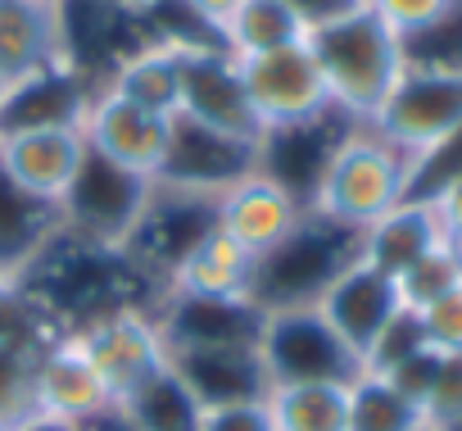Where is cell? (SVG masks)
Wrapping results in <instances>:
<instances>
[{
  "label": "cell",
  "instance_id": "cell-20",
  "mask_svg": "<svg viewBox=\"0 0 462 431\" xmlns=\"http://www.w3.org/2000/svg\"><path fill=\"white\" fill-rule=\"evenodd\" d=\"M114 413L127 422V431H199L204 422L199 395L186 386V377L172 363L154 368L136 390H127Z\"/></svg>",
  "mask_w": 462,
  "mask_h": 431
},
{
  "label": "cell",
  "instance_id": "cell-6",
  "mask_svg": "<svg viewBox=\"0 0 462 431\" xmlns=\"http://www.w3.org/2000/svg\"><path fill=\"white\" fill-rule=\"evenodd\" d=\"M91 159L82 118L0 123V173L42 204H64Z\"/></svg>",
  "mask_w": 462,
  "mask_h": 431
},
{
  "label": "cell",
  "instance_id": "cell-26",
  "mask_svg": "<svg viewBox=\"0 0 462 431\" xmlns=\"http://www.w3.org/2000/svg\"><path fill=\"white\" fill-rule=\"evenodd\" d=\"M462 0H363V10H372L403 46L426 37L430 28H439Z\"/></svg>",
  "mask_w": 462,
  "mask_h": 431
},
{
  "label": "cell",
  "instance_id": "cell-9",
  "mask_svg": "<svg viewBox=\"0 0 462 431\" xmlns=\"http://www.w3.org/2000/svg\"><path fill=\"white\" fill-rule=\"evenodd\" d=\"M82 132L96 159L114 164L118 173L136 177V182H159L163 164H168V145H172V118L141 109L114 91H96L87 96L82 109Z\"/></svg>",
  "mask_w": 462,
  "mask_h": 431
},
{
  "label": "cell",
  "instance_id": "cell-14",
  "mask_svg": "<svg viewBox=\"0 0 462 431\" xmlns=\"http://www.w3.org/2000/svg\"><path fill=\"white\" fill-rule=\"evenodd\" d=\"M32 413H51V417H69V422H96L114 413V395L105 386V377L96 372V363L87 359V350L78 345L73 332H60L32 372Z\"/></svg>",
  "mask_w": 462,
  "mask_h": 431
},
{
  "label": "cell",
  "instance_id": "cell-23",
  "mask_svg": "<svg viewBox=\"0 0 462 431\" xmlns=\"http://www.w3.org/2000/svg\"><path fill=\"white\" fill-rule=\"evenodd\" d=\"M309 37V23L286 5V0H245V5L231 14V23L222 28L217 46L226 55H263V51H277V46H291V42H304Z\"/></svg>",
  "mask_w": 462,
  "mask_h": 431
},
{
  "label": "cell",
  "instance_id": "cell-15",
  "mask_svg": "<svg viewBox=\"0 0 462 431\" xmlns=\"http://www.w3.org/2000/svg\"><path fill=\"white\" fill-rule=\"evenodd\" d=\"M254 273L259 259L231 246L217 228H208L168 273L163 295L181 300H213V305H254Z\"/></svg>",
  "mask_w": 462,
  "mask_h": 431
},
{
  "label": "cell",
  "instance_id": "cell-27",
  "mask_svg": "<svg viewBox=\"0 0 462 431\" xmlns=\"http://www.w3.org/2000/svg\"><path fill=\"white\" fill-rule=\"evenodd\" d=\"M421 413H426V422H435V426L462 417V350H444V354H439Z\"/></svg>",
  "mask_w": 462,
  "mask_h": 431
},
{
  "label": "cell",
  "instance_id": "cell-19",
  "mask_svg": "<svg viewBox=\"0 0 462 431\" xmlns=\"http://www.w3.org/2000/svg\"><path fill=\"white\" fill-rule=\"evenodd\" d=\"M64 232V213L23 195L0 173V286H19V277L46 255V246Z\"/></svg>",
  "mask_w": 462,
  "mask_h": 431
},
{
  "label": "cell",
  "instance_id": "cell-11",
  "mask_svg": "<svg viewBox=\"0 0 462 431\" xmlns=\"http://www.w3.org/2000/svg\"><path fill=\"white\" fill-rule=\"evenodd\" d=\"M78 345L87 350V359L96 363V372L105 377L114 408L127 390H136L154 368L168 363V341L159 332L154 305H127V309H109L82 327H73Z\"/></svg>",
  "mask_w": 462,
  "mask_h": 431
},
{
  "label": "cell",
  "instance_id": "cell-37",
  "mask_svg": "<svg viewBox=\"0 0 462 431\" xmlns=\"http://www.w3.org/2000/svg\"><path fill=\"white\" fill-rule=\"evenodd\" d=\"M412 431H439V426H435V422H417Z\"/></svg>",
  "mask_w": 462,
  "mask_h": 431
},
{
  "label": "cell",
  "instance_id": "cell-30",
  "mask_svg": "<svg viewBox=\"0 0 462 431\" xmlns=\"http://www.w3.org/2000/svg\"><path fill=\"white\" fill-rule=\"evenodd\" d=\"M417 195H426V200L435 204V213L444 219V228H457V223H462V168L444 173L430 191H417Z\"/></svg>",
  "mask_w": 462,
  "mask_h": 431
},
{
  "label": "cell",
  "instance_id": "cell-21",
  "mask_svg": "<svg viewBox=\"0 0 462 431\" xmlns=\"http://www.w3.org/2000/svg\"><path fill=\"white\" fill-rule=\"evenodd\" d=\"M105 91L141 105V109H154L163 118H177L181 109V69H177V37H163L154 46H141L132 55L118 60V69L109 73Z\"/></svg>",
  "mask_w": 462,
  "mask_h": 431
},
{
  "label": "cell",
  "instance_id": "cell-5",
  "mask_svg": "<svg viewBox=\"0 0 462 431\" xmlns=\"http://www.w3.org/2000/svg\"><path fill=\"white\" fill-rule=\"evenodd\" d=\"M254 354L263 363L268 386H291V381H354L363 372V363L354 359V350L327 327V318L313 305L263 309V327H259Z\"/></svg>",
  "mask_w": 462,
  "mask_h": 431
},
{
  "label": "cell",
  "instance_id": "cell-22",
  "mask_svg": "<svg viewBox=\"0 0 462 431\" xmlns=\"http://www.w3.org/2000/svg\"><path fill=\"white\" fill-rule=\"evenodd\" d=\"M273 431H345L349 381H291L263 395Z\"/></svg>",
  "mask_w": 462,
  "mask_h": 431
},
{
  "label": "cell",
  "instance_id": "cell-32",
  "mask_svg": "<svg viewBox=\"0 0 462 431\" xmlns=\"http://www.w3.org/2000/svg\"><path fill=\"white\" fill-rule=\"evenodd\" d=\"M286 5L309 23V28H318V23H327V19H336V14H349V10H358L363 0H286Z\"/></svg>",
  "mask_w": 462,
  "mask_h": 431
},
{
  "label": "cell",
  "instance_id": "cell-12",
  "mask_svg": "<svg viewBox=\"0 0 462 431\" xmlns=\"http://www.w3.org/2000/svg\"><path fill=\"white\" fill-rule=\"evenodd\" d=\"M259 164H263V145H245L236 136H222V132L195 127L186 118H172L168 164H163L154 186H172V191L213 200L231 182H241L245 173H254Z\"/></svg>",
  "mask_w": 462,
  "mask_h": 431
},
{
  "label": "cell",
  "instance_id": "cell-2",
  "mask_svg": "<svg viewBox=\"0 0 462 431\" xmlns=\"http://www.w3.org/2000/svg\"><path fill=\"white\" fill-rule=\"evenodd\" d=\"M309 46L322 64L331 109L345 123H372L408 69V46L363 5L309 28Z\"/></svg>",
  "mask_w": 462,
  "mask_h": 431
},
{
  "label": "cell",
  "instance_id": "cell-8",
  "mask_svg": "<svg viewBox=\"0 0 462 431\" xmlns=\"http://www.w3.org/2000/svg\"><path fill=\"white\" fill-rule=\"evenodd\" d=\"M177 69H181V109H177V118L268 150V132L259 127V118L250 114V100L241 91L236 60H231L217 42L177 37Z\"/></svg>",
  "mask_w": 462,
  "mask_h": 431
},
{
  "label": "cell",
  "instance_id": "cell-10",
  "mask_svg": "<svg viewBox=\"0 0 462 431\" xmlns=\"http://www.w3.org/2000/svg\"><path fill=\"white\" fill-rule=\"evenodd\" d=\"M309 305L327 318V327L354 350V359H358L363 368H367L376 341H381V336L390 332V323L403 314L399 291H394V277L381 273V268H372L367 259H358V250L322 282V291H318Z\"/></svg>",
  "mask_w": 462,
  "mask_h": 431
},
{
  "label": "cell",
  "instance_id": "cell-35",
  "mask_svg": "<svg viewBox=\"0 0 462 431\" xmlns=\"http://www.w3.org/2000/svg\"><path fill=\"white\" fill-rule=\"evenodd\" d=\"M5 105H10V87L0 82V118H5Z\"/></svg>",
  "mask_w": 462,
  "mask_h": 431
},
{
  "label": "cell",
  "instance_id": "cell-25",
  "mask_svg": "<svg viewBox=\"0 0 462 431\" xmlns=\"http://www.w3.org/2000/svg\"><path fill=\"white\" fill-rule=\"evenodd\" d=\"M457 282H462V273H457L448 246L439 241L435 250H426L421 259H412V264L394 277V291H399V305H403L408 314H421L426 305H435L439 295H448Z\"/></svg>",
  "mask_w": 462,
  "mask_h": 431
},
{
  "label": "cell",
  "instance_id": "cell-40",
  "mask_svg": "<svg viewBox=\"0 0 462 431\" xmlns=\"http://www.w3.org/2000/svg\"><path fill=\"white\" fill-rule=\"evenodd\" d=\"M0 291H5V286H0Z\"/></svg>",
  "mask_w": 462,
  "mask_h": 431
},
{
  "label": "cell",
  "instance_id": "cell-1",
  "mask_svg": "<svg viewBox=\"0 0 462 431\" xmlns=\"http://www.w3.org/2000/svg\"><path fill=\"white\" fill-rule=\"evenodd\" d=\"M417 177H421V168L403 150H394L367 123H349V132L322 155L313 186L304 195V209L318 223H331V228L358 237L381 213H390L394 204L417 195Z\"/></svg>",
  "mask_w": 462,
  "mask_h": 431
},
{
  "label": "cell",
  "instance_id": "cell-13",
  "mask_svg": "<svg viewBox=\"0 0 462 431\" xmlns=\"http://www.w3.org/2000/svg\"><path fill=\"white\" fill-rule=\"evenodd\" d=\"M51 69H69L64 5L0 0V82L10 87V96Z\"/></svg>",
  "mask_w": 462,
  "mask_h": 431
},
{
  "label": "cell",
  "instance_id": "cell-29",
  "mask_svg": "<svg viewBox=\"0 0 462 431\" xmlns=\"http://www.w3.org/2000/svg\"><path fill=\"white\" fill-rule=\"evenodd\" d=\"M199 431H273V417H268V404L263 399L217 404V408H204Z\"/></svg>",
  "mask_w": 462,
  "mask_h": 431
},
{
  "label": "cell",
  "instance_id": "cell-39",
  "mask_svg": "<svg viewBox=\"0 0 462 431\" xmlns=\"http://www.w3.org/2000/svg\"><path fill=\"white\" fill-rule=\"evenodd\" d=\"M42 5H64V0H42Z\"/></svg>",
  "mask_w": 462,
  "mask_h": 431
},
{
  "label": "cell",
  "instance_id": "cell-4",
  "mask_svg": "<svg viewBox=\"0 0 462 431\" xmlns=\"http://www.w3.org/2000/svg\"><path fill=\"white\" fill-rule=\"evenodd\" d=\"M367 127L381 132L394 150H403L417 168H426L462 136V69L408 60L403 78Z\"/></svg>",
  "mask_w": 462,
  "mask_h": 431
},
{
  "label": "cell",
  "instance_id": "cell-7",
  "mask_svg": "<svg viewBox=\"0 0 462 431\" xmlns=\"http://www.w3.org/2000/svg\"><path fill=\"white\" fill-rule=\"evenodd\" d=\"M304 219H309L304 195L268 164H259L241 182H231L222 195H213V228L254 259H268L277 246H286L304 228Z\"/></svg>",
  "mask_w": 462,
  "mask_h": 431
},
{
  "label": "cell",
  "instance_id": "cell-3",
  "mask_svg": "<svg viewBox=\"0 0 462 431\" xmlns=\"http://www.w3.org/2000/svg\"><path fill=\"white\" fill-rule=\"evenodd\" d=\"M236 78H241L250 114L259 118L268 141L291 136V132H309V127H318L322 118L336 114L322 64H318L309 37L291 42V46H277V51H263V55H241Z\"/></svg>",
  "mask_w": 462,
  "mask_h": 431
},
{
  "label": "cell",
  "instance_id": "cell-38",
  "mask_svg": "<svg viewBox=\"0 0 462 431\" xmlns=\"http://www.w3.org/2000/svg\"><path fill=\"white\" fill-rule=\"evenodd\" d=\"M0 431H14V417H0Z\"/></svg>",
  "mask_w": 462,
  "mask_h": 431
},
{
  "label": "cell",
  "instance_id": "cell-16",
  "mask_svg": "<svg viewBox=\"0 0 462 431\" xmlns=\"http://www.w3.org/2000/svg\"><path fill=\"white\" fill-rule=\"evenodd\" d=\"M60 332L14 291H0V417H23L32 413V372L42 350Z\"/></svg>",
  "mask_w": 462,
  "mask_h": 431
},
{
  "label": "cell",
  "instance_id": "cell-34",
  "mask_svg": "<svg viewBox=\"0 0 462 431\" xmlns=\"http://www.w3.org/2000/svg\"><path fill=\"white\" fill-rule=\"evenodd\" d=\"M444 246H448V255H453V264H457V273H462V223L444 232Z\"/></svg>",
  "mask_w": 462,
  "mask_h": 431
},
{
  "label": "cell",
  "instance_id": "cell-24",
  "mask_svg": "<svg viewBox=\"0 0 462 431\" xmlns=\"http://www.w3.org/2000/svg\"><path fill=\"white\" fill-rule=\"evenodd\" d=\"M417 422H426L421 404L408 399L390 377L363 368L349 381V417L345 431H412Z\"/></svg>",
  "mask_w": 462,
  "mask_h": 431
},
{
  "label": "cell",
  "instance_id": "cell-17",
  "mask_svg": "<svg viewBox=\"0 0 462 431\" xmlns=\"http://www.w3.org/2000/svg\"><path fill=\"white\" fill-rule=\"evenodd\" d=\"M168 363L186 377V386L199 395L204 408L268 395V377L254 345H172Z\"/></svg>",
  "mask_w": 462,
  "mask_h": 431
},
{
  "label": "cell",
  "instance_id": "cell-18",
  "mask_svg": "<svg viewBox=\"0 0 462 431\" xmlns=\"http://www.w3.org/2000/svg\"><path fill=\"white\" fill-rule=\"evenodd\" d=\"M444 219L435 213V204L426 195H408L403 204H394L390 213H381V219L372 228L358 232V259H367L372 268L399 277L412 259H421L426 250H435L444 241Z\"/></svg>",
  "mask_w": 462,
  "mask_h": 431
},
{
  "label": "cell",
  "instance_id": "cell-36",
  "mask_svg": "<svg viewBox=\"0 0 462 431\" xmlns=\"http://www.w3.org/2000/svg\"><path fill=\"white\" fill-rule=\"evenodd\" d=\"M439 431H462V417H453V422H444Z\"/></svg>",
  "mask_w": 462,
  "mask_h": 431
},
{
  "label": "cell",
  "instance_id": "cell-28",
  "mask_svg": "<svg viewBox=\"0 0 462 431\" xmlns=\"http://www.w3.org/2000/svg\"><path fill=\"white\" fill-rule=\"evenodd\" d=\"M417 327H421V341L430 345V350H462V282L448 291V295H439L435 305H426L421 314H417Z\"/></svg>",
  "mask_w": 462,
  "mask_h": 431
},
{
  "label": "cell",
  "instance_id": "cell-31",
  "mask_svg": "<svg viewBox=\"0 0 462 431\" xmlns=\"http://www.w3.org/2000/svg\"><path fill=\"white\" fill-rule=\"evenodd\" d=\"M177 5H181V10H186V14H190V19L213 37V42H217V37H222V28L231 23V14H236V10L245 5V0H177Z\"/></svg>",
  "mask_w": 462,
  "mask_h": 431
},
{
  "label": "cell",
  "instance_id": "cell-33",
  "mask_svg": "<svg viewBox=\"0 0 462 431\" xmlns=\"http://www.w3.org/2000/svg\"><path fill=\"white\" fill-rule=\"evenodd\" d=\"M14 431H87V426L69 422V417H51V413H23L14 422Z\"/></svg>",
  "mask_w": 462,
  "mask_h": 431
}]
</instances>
